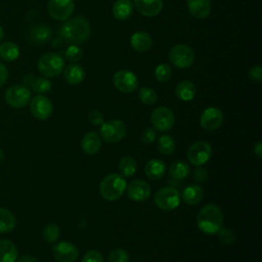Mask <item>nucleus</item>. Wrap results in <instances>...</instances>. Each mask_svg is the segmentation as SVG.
I'll return each mask as SVG.
<instances>
[{
    "label": "nucleus",
    "mask_w": 262,
    "mask_h": 262,
    "mask_svg": "<svg viewBox=\"0 0 262 262\" xmlns=\"http://www.w3.org/2000/svg\"><path fill=\"white\" fill-rule=\"evenodd\" d=\"M57 34L61 41L70 45H78L88 40L91 34V29L85 17L77 16L63 23L58 28Z\"/></svg>",
    "instance_id": "f257e3e1"
},
{
    "label": "nucleus",
    "mask_w": 262,
    "mask_h": 262,
    "mask_svg": "<svg viewBox=\"0 0 262 262\" xmlns=\"http://www.w3.org/2000/svg\"><path fill=\"white\" fill-rule=\"evenodd\" d=\"M223 224L221 209L214 204L205 205L198 213L196 225L205 234H216Z\"/></svg>",
    "instance_id": "f03ea898"
},
{
    "label": "nucleus",
    "mask_w": 262,
    "mask_h": 262,
    "mask_svg": "<svg viewBox=\"0 0 262 262\" xmlns=\"http://www.w3.org/2000/svg\"><path fill=\"white\" fill-rule=\"evenodd\" d=\"M126 187L127 182L121 174L111 173L102 178L99 184V192L104 200L113 202L123 195Z\"/></svg>",
    "instance_id": "7ed1b4c3"
},
{
    "label": "nucleus",
    "mask_w": 262,
    "mask_h": 262,
    "mask_svg": "<svg viewBox=\"0 0 262 262\" xmlns=\"http://www.w3.org/2000/svg\"><path fill=\"white\" fill-rule=\"evenodd\" d=\"M64 69L63 57L55 52H47L38 60V70L46 78H54L62 73Z\"/></svg>",
    "instance_id": "20e7f679"
},
{
    "label": "nucleus",
    "mask_w": 262,
    "mask_h": 262,
    "mask_svg": "<svg viewBox=\"0 0 262 262\" xmlns=\"http://www.w3.org/2000/svg\"><path fill=\"white\" fill-rule=\"evenodd\" d=\"M127 133V127L125 123L118 119H113L103 122L100 125L99 135L108 143H116L121 141Z\"/></svg>",
    "instance_id": "39448f33"
},
{
    "label": "nucleus",
    "mask_w": 262,
    "mask_h": 262,
    "mask_svg": "<svg viewBox=\"0 0 262 262\" xmlns=\"http://www.w3.org/2000/svg\"><path fill=\"white\" fill-rule=\"evenodd\" d=\"M156 206L164 211H172L180 204V193L172 186H165L160 188L154 198Z\"/></svg>",
    "instance_id": "423d86ee"
},
{
    "label": "nucleus",
    "mask_w": 262,
    "mask_h": 262,
    "mask_svg": "<svg viewBox=\"0 0 262 262\" xmlns=\"http://www.w3.org/2000/svg\"><path fill=\"white\" fill-rule=\"evenodd\" d=\"M170 62L178 69H187L194 61L193 50L185 44H177L169 51Z\"/></svg>",
    "instance_id": "0eeeda50"
},
{
    "label": "nucleus",
    "mask_w": 262,
    "mask_h": 262,
    "mask_svg": "<svg viewBox=\"0 0 262 262\" xmlns=\"http://www.w3.org/2000/svg\"><path fill=\"white\" fill-rule=\"evenodd\" d=\"M5 101L14 108L26 106L31 100V90L24 84H15L10 86L5 92Z\"/></svg>",
    "instance_id": "6e6552de"
},
{
    "label": "nucleus",
    "mask_w": 262,
    "mask_h": 262,
    "mask_svg": "<svg viewBox=\"0 0 262 262\" xmlns=\"http://www.w3.org/2000/svg\"><path fill=\"white\" fill-rule=\"evenodd\" d=\"M212 146L207 141H196L192 143L186 152L188 162L193 166H203L209 162L212 157Z\"/></svg>",
    "instance_id": "1a4fd4ad"
},
{
    "label": "nucleus",
    "mask_w": 262,
    "mask_h": 262,
    "mask_svg": "<svg viewBox=\"0 0 262 262\" xmlns=\"http://www.w3.org/2000/svg\"><path fill=\"white\" fill-rule=\"evenodd\" d=\"M150 122L155 130L161 132L169 131L174 126V114L167 106H158L150 115Z\"/></svg>",
    "instance_id": "9d476101"
},
{
    "label": "nucleus",
    "mask_w": 262,
    "mask_h": 262,
    "mask_svg": "<svg viewBox=\"0 0 262 262\" xmlns=\"http://www.w3.org/2000/svg\"><path fill=\"white\" fill-rule=\"evenodd\" d=\"M113 83L117 90L122 93H132L138 88L136 75L128 70H120L114 74Z\"/></svg>",
    "instance_id": "9b49d317"
},
{
    "label": "nucleus",
    "mask_w": 262,
    "mask_h": 262,
    "mask_svg": "<svg viewBox=\"0 0 262 262\" xmlns=\"http://www.w3.org/2000/svg\"><path fill=\"white\" fill-rule=\"evenodd\" d=\"M49 15L56 20L69 19L75 9L73 0H49L47 4Z\"/></svg>",
    "instance_id": "f8f14e48"
},
{
    "label": "nucleus",
    "mask_w": 262,
    "mask_h": 262,
    "mask_svg": "<svg viewBox=\"0 0 262 262\" xmlns=\"http://www.w3.org/2000/svg\"><path fill=\"white\" fill-rule=\"evenodd\" d=\"M30 112L33 117L43 121L52 115L53 105L48 97L38 94L30 100Z\"/></svg>",
    "instance_id": "ddd939ff"
},
{
    "label": "nucleus",
    "mask_w": 262,
    "mask_h": 262,
    "mask_svg": "<svg viewBox=\"0 0 262 262\" xmlns=\"http://www.w3.org/2000/svg\"><path fill=\"white\" fill-rule=\"evenodd\" d=\"M223 113L215 106H210L204 110L200 117V125L207 131H214L218 129L223 123Z\"/></svg>",
    "instance_id": "4468645a"
},
{
    "label": "nucleus",
    "mask_w": 262,
    "mask_h": 262,
    "mask_svg": "<svg viewBox=\"0 0 262 262\" xmlns=\"http://www.w3.org/2000/svg\"><path fill=\"white\" fill-rule=\"evenodd\" d=\"M52 255L58 262H75L79 257V249L70 242H59L52 248Z\"/></svg>",
    "instance_id": "2eb2a0df"
},
{
    "label": "nucleus",
    "mask_w": 262,
    "mask_h": 262,
    "mask_svg": "<svg viewBox=\"0 0 262 262\" xmlns=\"http://www.w3.org/2000/svg\"><path fill=\"white\" fill-rule=\"evenodd\" d=\"M126 189L129 199L134 202H144L149 198L151 192L149 184L142 179H136L131 181L127 185Z\"/></svg>",
    "instance_id": "dca6fc26"
},
{
    "label": "nucleus",
    "mask_w": 262,
    "mask_h": 262,
    "mask_svg": "<svg viewBox=\"0 0 262 262\" xmlns=\"http://www.w3.org/2000/svg\"><path fill=\"white\" fill-rule=\"evenodd\" d=\"M137 11L143 16L152 17L158 15L163 9V0H134Z\"/></svg>",
    "instance_id": "f3484780"
},
{
    "label": "nucleus",
    "mask_w": 262,
    "mask_h": 262,
    "mask_svg": "<svg viewBox=\"0 0 262 262\" xmlns=\"http://www.w3.org/2000/svg\"><path fill=\"white\" fill-rule=\"evenodd\" d=\"M28 40L33 44H45L52 37V30L44 25L31 27L27 33Z\"/></svg>",
    "instance_id": "a211bd4d"
},
{
    "label": "nucleus",
    "mask_w": 262,
    "mask_h": 262,
    "mask_svg": "<svg viewBox=\"0 0 262 262\" xmlns=\"http://www.w3.org/2000/svg\"><path fill=\"white\" fill-rule=\"evenodd\" d=\"M186 6L189 13L195 18H206L211 12L210 0H187Z\"/></svg>",
    "instance_id": "6ab92c4d"
},
{
    "label": "nucleus",
    "mask_w": 262,
    "mask_h": 262,
    "mask_svg": "<svg viewBox=\"0 0 262 262\" xmlns=\"http://www.w3.org/2000/svg\"><path fill=\"white\" fill-rule=\"evenodd\" d=\"M131 47L137 52H145L150 49L152 45L151 36L144 31L135 32L130 38Z\"/></svg>",
    "instance_id": "aec40b11"
},
{
    "label": "nucleus",
    "mask_w": 262,
    "mask_h": 262,
    "mask_svg": "<svg viewBox=\"0 0 262 262\" xmlns=\"http://www.w3.org/2000/svg\"><path fill=\"white\" fill-rule=\"evenodd\" d=\"M205 192L202 186L196 184H189L187 185L181 193L182 201L190 206H194L200 204L204 199Z\"/></svg>",
    "instance_id": "412c9836"
},
{
    "label": "nucleus",
    "mask_w": 262,
    "mask_h": 262,
    "mask_svg": "<svg viewBox=\"0 0 262 262\" xmlns=\"http://www.w3.org/2000/svg\"><path fill=\"white\" fill-rule=\"evenodd\" d=\"M81 147L87 155L97 154L101 147V140L99 135L94 131L87 132L81 140Z\"/></svg>",
    "instance_id": "4be33fe9"
},
{
    "label": "nucleus",
    "mask_w": 262,
    "mask_h": 262,
    "mask_svg": "<svg viewBox=\"0 0 262 262\" xmlns=\"http://www.w3.org/2000/svg\"><path fill=\"white\" fill-rule=\"evenodd\" d=\"M144 173L150 180H159L166 173V165L160 159H151L144 166Z\"/></svg>",
    "instance_id": "5701e85b"
},
{
    "label": "nucleus",
    "mask_w": 262,
    "mask_h": 262,
    "mask_svg": "<svg viewBox=\"0 0 262 262\" xmlns=\"http://www.w3.org/2000/svg\"><path fill=\"white\" fill-rule=\"evenodd\" d=\"M63 78L66 81L72 85L80 84L85 78L84 69L78 63H71L63 69Z\"/></svg>",
    "instance_id": "b1692460"
},
{
    "label": "nucleus",
    "mask_w": 262,
    "mask_h": 262,
    "mask_svg": "<svg viewBox=\"0 0 262 262\" xmlns=\"http://www.w3.org/2000/svg\"><path fill=\"white\" fill-rule=\"evenodd\" d=\"M175 94L182 101H190L196 94V87L191 81L183 80L176 85Z\"/></svg>",
    "instance_id": "393cba45"
},
{
    "label": "nucleus",
    "mask_w": 262,
    "mask_h": 262,
    "mask_svg": "<svg viewBox=\"0 0 262 262\" xmlns=\"http://www.w3.org/2000/svg\"><path fill=\"white\" fill-rule=\"evenodd\" d=\"M24 85L31 87L32 90L38 94L46 93L51 89V82L46 78H34L27 75L24 78Z\"/></svg>",
    "instance_id": "a878e982"
},
{
    "label": "nucleus",
    "mask_w": 262,
    "mask_h": 262,
    "mask_svg": "<svg viewBox=\"0 0 262 262\" xmlns=\"http://www.w3.org/2000/svg\"><path fill=\"white\" fill-rule=\"evenodd\" d=\"M133 12V3L131 0H117L113 5V15L119 20L127 19Z\"/></svg>",
    "instance_id": "bb28decb"
},
{
    "label": "nucleus",
    "mask_w": 262,
    "mask_h": 262,
    "mask_svg": "<svg viewBox=\"0 0 262 262\" xmlns=\"http://www.w3.org/2000/svg\"><path fill=\"white\" fill-rule=\"evenodd\" d=\"M18 256L16 246L8 241H0V262H16Z\"/></svg>",
    "instance_id": "cd10ccee"
},
{
    "label": "nucleus",
    "mask_w": 262,
    "mask_h": 262,
    "mask_svg": "<svg viewBox=\"0 0 262 262\" xmlns=\"http://www.w3.org/2000/svg\"><path fill=\"white\" fill-rule=\"evenodd\" d=\"M19 56V47L12 41H5L0 44V57L5 61H14Z\"/></svg>",
    "instance_id": "c85d7f7f"
},
{
    "label": "nucleus",
    "mask_w": 262,
    "mask_h": 262,
    "mask_svg": "<svg viewBox=\"0 0 262 262\" xmlns=\"http://www.w3.org/2000/svg\"><path fill=\"white\" fill-rule=\"evenodd\" d=\"M190 172V168L188 164L181 160L174 161L169 167V175L176 180L185 179Z\"/></svg>",
    "instance_id": "c756f323"
},
{
    "label": "nucleus",
    "mask_w": 262,
    "mask_h": 262,
    "mask_svg": "<svg viewBox=\"0 0 262 262\" xmlns=\"http://www.w3.org/2000/svg\"><path fill=\"white\" fill-rule=\"evenodd\" d=\"M15 217L11 211L0 208V233H7L15 227Z\"/></svg>",
    "instance_id": "7c9ffc66"
},
{
    "label": "nucleus",
    "mask_w": 262,
    "mask_h": 262,
    "mask_svg": "<svg viewBox=\"0 0 262 262\" xmlns=\"http://www.w3.org/2000/svg\"><path fill=\"white\" fill-rule=\"evenodd\" d=\"M157 148L162 155H172L176 148L174 138L169 134H162L157 140Z\"/></svg>",
    "instance_id": "2f4dec72"
},
{
    "label": "nucleus",
    "mask_w": 262,
    "mask_h": 262,
    "mask_svg": "<svg viewBox=\"0 0 262 262\" xmlns=\"http://www.w3.org/2000/svg\"><path fill=\"white\" fill-rule=\"evenodd\" d=\"M137 170V163L134 158L130 156H125L120 160L119 171L123 177H131L135 174Z\"/></svg>",
    "instance_id": "473e14b6"
},
{
    "label": "nucleus",
    "mask_w": 262,
    "mask_h": 262,
    "mask_svg": "<svg viewBox=\"0 0 262 262\" xmlns=\"http://www.w3.org/2000/svg\"><path fill=\"white\" fill-rule=\"evenodd\" d=\"M138 97L140 99V101L143 103V104H146V105H151L154 104L157 99H158V95L156 93V91L150 88V87H141L138 91Z\"/></svg>",
    "instance_id": "72a5a7b5"
},
{
    "label": "nucleus",
    "mask_w": 262,
    "mask_h": 262,
    "mask_svg": "<svg viewBox=\"0 0 262 262\" xmlns=\"http://www.w3.org/2000/svg\"><path fill=\"white\" fill-rule=\"evenodd\" d=\"M42 234H43L44 239L47 243L53 244V243H55L58 239V237L60 235V229H59V227L55 223H48L44 227Z\"/></svg>",
    "instance_id": "f704fd0d"
},
{
    "label": "nucleus",
    "mask_w": 262,
    "mask_h": 262,
    "mask_svg": "<svg viewBox=\"0 0 262 262\" xmlns=\"http://www.w3.org/2000/svg\"><path fill=\"white\" fill-rule=\"evenodd\" d=\"M172 77V69L168 63H160L155 69V78L162 83L168 82Z\"/></svg>",
    "instance_id": "c9c22d12"
},
{
    "label": "nucleus",
    "mask_w": 262,
    "mask_h": 262,
    "mask_svg": "<svg viewBox=\"0 0 262 262\" xmlns=\"http://www.w3.org/2000/svg\"><path fill=\"white\" fill-rule=\"evenodd\" d=\"M108 262H129L130 255L124 249H114L107 256Z\"/></svg>",
    "instance_id": "e433bc0d"
},
{
    "label": "nucleus",
    "mask_w": 262,
    "mask_h": 262,
    "mask_svg": "<svg viewBox=\"0 0 262 262\" xmlns=\"http://www.w3.org/2000/svg\"><path fill=\"white\" fill-rule=\"evenodd\" d=\"M82 50L77 46V45H70L64 52V57L68 61L71 62H76L81 59L82 57Z\"/></svg>",
    "instance_id": "4c0bfd02"
},
{
    "label": "nucleus",
    "mask_w": 262,
    "mask_h": 262,
    "mask_svg": "<svg viewBox=\"0 0 262 262\" xmlns=\"http://www.w3.org/2000/svg\"><path fill=\"white\" fill-rule=\"evenodd\" d=\"M218 237L220 239V242L224 245H230L234 242L235 239V234L234 232L229 229V228H225V227H221L219 229V231L217 232Z\"/></svg>",
    "instance_id": "58836bf2"
},
{
    "label": "nucleus",
    "mask_w": 262,
    "mask_h": 262,
    "mask_svg": "<svg viewBox=\"0 0 262 262\" xmlns=\"http://www.w3.org/2000/svg\"><path fill=\"white\" fill-rule=\"evenodd\" d=\"M82 262H104V259L102 254L97 250H90L83 256Z\"/></svg>",
    "instance_id": "ea45409f"
},
{
    "label": "nucleus",
    "mask_w": 262,
    "mask_h": 262,
    "mask_svg": "<svg viewBox=\"0 0 262 262\" xmlns=\"http://www.w3.org/2000/svg\"><path fill=\"white\" fill-rule=\"evenodd\" d=\"M157 137V132L154 128H145L142 133H141V141L144 144H150L156 140Z\"/></svg>",
    "instance_id": "a19ab883"
},
{
    "label": "nucleus",
    "mask_w": 262,
    "mask_h": 262,
    "mask_svg": "<svg viewBox=\"0 0 262 262\" xmlns=\"http://www.w3.org/2000/svg\"><path fill=\"white\" fill-rule=\"evenodd\" d=\"M88 119L89 122L95 126H100L103 122H104V118L103 115L100 111L98 110H92L89 112L88 114Z\"/></svg>",
    "instance_id": "79ce46f5"
},
{
    "label": "nucleus",
    "mask_w": 262,
    "mask_h": 262,
    "mask_svg": "<svg viewBox=\"0 0 262 262\" xmlns=\"http://www.w3.org/2000/svg\"><path fill=\"white\" fill-rule=\"evenodd\" d=\"M193 179L200 183L205 182L208 179V171L204 169L202 166H199L193 171Z\"/></svg>",
    "instance_id": "37998d69"
},
{
    "label": "nucleus",
    "mask_w": 262,
    "mask_h": 262,
    "mask_svg": "<svg viewBox=\"0 0 262 262\" xmlns=\"http://www.w3.org/2000/svg\"><path fill=\"white\" fill-rule=\"evenodd\" d=\"M249 77L254 82L260 83L262 80V69L260 66H255L250 69L249 71Z\"/></svg>",
    "instance_id": "c03bdc74"
},
{
    "label": "nucleus",
    "mask_w": 262,
    "mask_h": 262,
    "mask_svg": "<svg viewBox=\"0 0 262 262\" xmlns=\"http://www.w3.org/2000/svg\"><path fill=\"white\" fill-rule=\"evenodd\" d=\"M8 79V71L6 67L0 62V87H2Z\"/></svg>",
    "instance_id": "a18cd8bd"
},
{
    "label": "nucleus",
    "mask_w": 262,
    "mask_h": 262,
    "mask_svg": "<svg viewBox=\"0 0 262 262\" xmlns=\"http://www.w3.org/2000/svg\"><path fill=\"white\" fill-rule=\"evenodd\" d=\"M254 154L257 156V158H261L262 157V142L258 141L255 145H254Z\"/></svg>",
    "instance_id": "49530a36"
},
{
    "label": "nucleus",
    "mask_w": 262,
    "mask_h": 262,
    "mask_svg": "<svg viewBox=\"0 0 262 262\" xmlns=\"http://www.w3.org/2000/svg\"><path fill=\"white\" fill-rule=\"evenodd\" d=\"M16 262H37V261H36V259L34 257L26 255V256H23L19 259H17Z\"/></svg>",
    "instance_id": "de8ad7c7"
},
{
    "label": "nucleus",
    "mask_w": 262,
    "mask_h": 262,
    "mask_svg": "<svg viewBox=\"0 0 262 262\" xmlns=\"http://www.w3.org/2000/svg\"><path fill=\"white\" fill-rule=\"evenodd\" d=\"M3 38H4V30H3V28L0 26V42L3 40Z\"/></svg>",
    "instance_id": "09e8293b"
},
{
    "label": "nucleus",
    "mask_w": 262,
    "mask_h": 262,
    "mask_svg": "<svg viewBox=\"0 0 262 262\" xmlns=\"http://www.w3.org/2000/svg\"><path fill=\"white\" fill-rule=\"evenodd\" d=\"M3 158H4V154H3V150L0 148V162H2Z\"/></svg>",
    "instance_id": "8fccbe9b"
}]
</instances>
